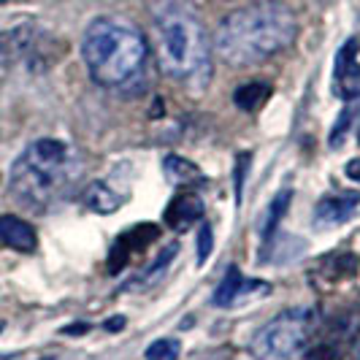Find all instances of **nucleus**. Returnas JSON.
Returning <instances> with one entry per match:
<instances>
[{
	"mask_svg": "<svg viewBox=\"0 0 360 360\" xmlns=\"http://www.w3.org/2000/svg\"><path fill=\"white\" fill-rule=\"evenodd\" d=\"M247 160L250 155H241L238 158V168H236V198L241 200V187H244V171H247Z\"/></svg>",
	"mask_w": 360,
	"mask_h": 360,
	"instance_id": "19",
	"label": "nucleus"
},
{
	"mask_svg": "<svg viewBox=\"0 0 360 360\" xmlns=\"http://www.w3.org/2000/svg\"><path fill=\"white\" fill-rule=\"evenodd\" d=\"M82 165L65 141L38 139L27 146L11 168V195L33 209L49 212L71 193L73 181L79 179Z\"/></svg>",
	"mask_w": 360,
	"mask_h": 360,
	"instance_id": "4",
	"label": "nucleus"
},
{
	"mask_svg": "<svg viewBox=\"0 0 360 360\" xmlns=\"http://www.w3.org/2000/svg\"><path fill=\"white\" fill-rule=\"evenodd\" d=\"M38 52V30L33 25H22L14 30L0 33V60L3 63H22Z\"/></svg>",
	"mask_w": 360,
	"mask_h": 360,
	"instance_id": "11",
	"label": "nucleus"
},
{
	"mask_svg": "<svg viewBox=\"0 0 360 360\" xmlns=\"http://www.w3.org/2000/svg\"><path fill=\"white\" fill-rule=\"evenodd\" d=\"M271 90H274V87H271V82L252 79V82L241 84V87L233 92V101L241 111H257V108L263 106V103L271 98Z\"/></svg>",
	"mask_w": 360,
	"mask_h": 360,
	"instance_id": "15",
	"label": "nucleus"
},
{
	"mask_svg": "<svg viewBox=\"0 0 360 360\" xmlns=\"http://www.w3.org/2000/svg\"><path fill=\"white\" fill-rule=\"evenodd\" d=\"M290 200H292V190H290V187L279 190V193L274 195V200H271V206H269V214H266V222H263V238H271V236L276 233L279 219L288 214Z\"/></svg>",
	"mask_w": 360,
	"mask_h": 360,
	"instance_id": "16",
	"label": "nucleus"
},
{
	"mask_svg": "<svg viewBox=\"0 0 360 360\" xmlns=\"http://www.w3.org/2000/svg\"><path fill=\"white\" fill-rule=\"evenodd\" d=\"M360 41L349 38L342 49L336 52L333 65V90L342 101H358L360 98Z\"/></svg>",
	"mask_w": 360,
	"mask_h": 360,
	"instance_id": "6",
	"label": "nucleus"
},
{
	"mask_svg": "<svg viewBox=\"0 0 360 360\" xmlns=\"http://www.w3.org/2000/svg\"><path fill=\"white\" fill-rule=\"evenodd\" d=\"M360 206V193L358 190H344V193H330L325 195L317 209H314V225L317 228H336L344 225L347 219H352V214Z\"/></svg>",
	"mask_w": 360,
	"mask_h": 360,
	"instance_id": "8",
	"label": "nucleus"
},
{
	"mask_svg": "<svg viewBox=\"0 0 360 360\" xmlns=\"http://www.w3.org/2000/svg\"><path fill=\"white\" fill-rule=\"evenodd\" d=\"M162 219H165V225H168L171 231L184 233V231H190L195 222L203 219V200H200V195L190 193V190H187V193H179V195H174L171 203L165 206Z\"/></svg>",
	"mask_w": 360,
	"mask_h": 360,
	"instance_id": "10",
	"label": "nucleus"
},
{
	"mask_svg": "<svg viewBox=\"0 0 360 360\" xmlns=\"http://www.w3.org/2000/svg\"><path fill=\"white\" fill-rule=\"evenodd\" d=\"M44 360H52V358H44Z\"/></svg>",
	"mask_w": 360,
	"mask_h": 360,
	"instance_id": "22",
	"label": "nucleus"
},
{
	"mask_svg": "<svg viewBox=\"0 0 360 360\" xmlns=\"http://www.w3.org/2000/svg\"><path fill=\"white\" fill-rule=\"evenodd\" d=\"M344 171H347V176H349V179L358 181V184H360V160H349Z\"/></svg>",
	"mask_w": 360,
	"mask_h": 360,
	"instance_id": "20",
	"label": "nucleus"
},
{
	"mask_svg": "<svg viewBox=\"0 0 360 360\" xmlns=\"http://www.w3.org/2000/svg\"><path fill=\"white\" fill-rule=\"evenodd\" d=\"M0 328H3V325H0Z\"/></svg>",
	"mask_w": 360,
	"mask_h": 360,
	"instance_id": "23",
	"label": "nucleus"
},
{
	"mask_svg": "<svg viewBox=\"0 0 360 360\" xmlns=\"http://www.w3.org/2000/svg\"><path fill=\"white\" fill-rule=\"evenodd\" d=\"M181 344L176 339H158L146 347L144 360H179Z\"/></svg>",
	"mask_w": 360,
	"mask_h": 360,
	"instance_id": "17",
	"label": "nucleus"
},
{
	"mask_svg": "<svg viewBox=\"0 0 360 360\" xmlns=\"http://www.w3.org/2000/svg\"><path fill=\"white\" fill-rule=\"evenodd\" d=\"M317 333V317L311 309L282 311L266 323L250 342L257 360H304Z\"/></svg>",
	"mask_w": 360,
	"mask_h": 360,
	"instance_id": "5",
	"label": "nucleus"
},
{
	"mask_svg": "<svg viewBox=\"0 0 360 360\" xmlns=\"http://www.w3.org/2000/svg\"><path fill=\"white\" fill-rule=\"evenodd\" d=\"M0 3H3V0H0Z\"/></svg>",
	"mask_w": 360,
	"mask_h": 360,
	"instance_id": "24",
	"label": "nucleus"
},
{
	"mask_svg": "<svg viewBox=\"0 0 360 360\" xmlns=\"http://www.w3.org/2000/svg\"><path fill=\"white\" fill-rule=\"evenodd\" d=\"M0 241L17 252H33L38 247L36 231L30 222H25L22 217L3 214L0 217Z\"/></svg>",
	"mask_w": 360,
	"mask_h": 360,
	"instance_id": "12",
	"label": "nucleus"
},
{
	"mask_svg": "<svg viewBox=\"0 0 360 360\" xmlns=\"http://www.w3.org/2000/svg\"><path fill=\"white\" fill-rule=\"evenodd\" d=\"M152 22L162 71L184 87H206L212 79V46L195 8L187 0H158Z\"/></svg>",
	"mask_w": 360,
	"mask_h": 360,
	"instance_id": "2",
	"label": "nucleus"
},
{
	"mask_svg": "<svg viewBox=\"0 0 360 360\" xmlns=\"http://www.w3.org/2000/svg\"><path fill=\"white\" fill-rule=\"evenodd\" d=\"M269 290L271 288L266 282H260V279H247V276L233 266V269H228L225 279L217 285L214 295H212V304L219 309L238 307L241 301L255 298V295H266Z\"/></svg>",
	"mask_w": 360,
	"mask_h": 360,
	"instance_id": "7",
	"label": "nucleus"
},
{
	"mask_svg": "<svg viewBox=\"0 0 360 360\" xmlns=\"http://www.w3.org/2000/svg\"><path fill=\"white\" fill-rule=\"evenodd\" d=\"M358 141H360V130H358Z\"/></svg>",
	"mask_w": 360,
	"mask_h": 360,
	"instance_id": "21",
	"label": "nucleus"
},
{
	"mask_svg": "<svg viewBox=\"0 0 360 360\" xmlns=\"http://www.w3.org/2000/svg\"><path fill=\"white\" fill-rule=\"evenodd\" d=\"M212 244H214V236H212V225L203 222L198 231V266L206 263V257L212 255Z\"/></svg>",
	"mask_w": 360,
	"mask_h": 360,
	"instance_id": "18",
	"label": "nucleus"
},
{
	"mask_svg": "<svg viewBox=\"0 0 360 360\" xmlns=\"http://www.w3.org/2000/svg\"><path fill=\"white\" fill-rule=\"evenodd\" d=\"M82 198L87 203V209H92L95 214H114L120 209V203H122V195L114 193L106 181H92Z\"/></svg>",
	"mask_w": 360,
	"mask_h": 360,
	"instance_id": "14",
	"label": "nucleus"
},
{
	"mask_svg": "<svg viewBox=\"0 0 360 360\" xmlns=\"http://www.w3.org/2000/svg\"><path fill=\"white\" fill-rule=\"evenodd\" d=\"M162 171H165V179L176 187H193L203 181V174L195 162H190L187 158H179V155H168L162 160Z\"/></svg>",
	"mask_w": 360,
	"mask_h": 360,
	"instance_id": "13",
	"label": "nucleus"
},
{
	"mask_svg": "<svg viewBox=\"0 0 360 360\" xmlns=\"http://www.w3.org/2000/svg\"><path fill=\"white\" fill-rule=\"evenodd\" d=\"M298 36V19L282 0H257L236 8L219 22L214 33L217 54L231 65L266 63L285 52Z\"/></svg>",
	"mask_w": 360,
	"mask_h": 360,
	"instance_id": "1",
	"label": "nucleus"
},
{
	"mask_svg": "<svg viewBox=\"0 0 360 360\" xmlns=\"http://www.w3.org/2000/svg\"><path fill=\"white\" fill-rule=\"evenodd\" d=\"M146 41L125 19L101 17L84 30L82 57L90 76L108 90H127L139 84L146 71Z\"/></svg>",
	"mask_w": 360,
	"mask_h": 360,
	"instance_id": "3",
	"label": "nucleus"
},
{
	"mask_svg": "<svg viewBox=\"0 0 360 360\" xmlns=\"http://www.w3.org/2000/svg\"><path fill=\"white\" fill-rule=\"evenodd\" d=\"M158 238H160L158 225H136V228H130V231L114 244L111 257H108V271L117 274L120 269H125V263L130 260V255L144 252L146 247H149L152 241H158Z\"/></svg>",
	"mask_w": 360,
	"mask_h": 360,
	"instance_id": "9",
	"label": "nucleus"
}]
</instances>
